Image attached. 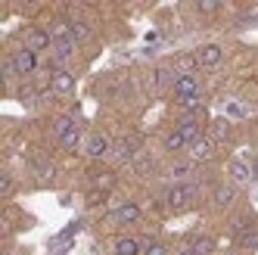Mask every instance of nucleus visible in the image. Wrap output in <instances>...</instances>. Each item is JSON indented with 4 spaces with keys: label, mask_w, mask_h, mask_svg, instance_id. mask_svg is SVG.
<instances>
[{
    "label": "nucleus",
    "mask_w": 258,
    "mask_h": 255,
    "mask_svg": "<svg viewBox=\"0 0 258 255\" xmlns=\"http://www.w3.org/2000/svg\"><path fill=\"white\" fill-rule=\"evenodd\" d=\"M187 174H190V165H187V162H180V165L171 168V177H177V180H183Z\"/></svg>",
    "instance_id": "bb28decb"
},
{
    "label": "nucleus",
    "mask_w": 258,
    "mask_h": 255,
    "mask_svg": "<svg viewBox=\"0 0 258 255\" xmlns=\"http://www.w3.org/2000/svg\"><path fill=\"white\" fill-rule=\"evenodd\" d=\"M50 90L53 94H72V90H75V75L66 72V69H56L50 75Z\"/></svg>",
    "instance_id": "0eeeda50"
},
{
    "label": "nucleus",
    "mask_w": 258,
    "mask_h": 255,
    "mask_svg": "<svg viewBox=\"0 0 258 255\" xmlns=\"http://www.w3.org/2000/svg\"><path fill=\"white\" fill-rule=\"evenodd\" d=\"M196 187L193 184H174L171 190H168V196H165V199H168V206L177 212V209H187L190 203H193V199H196Z\"/></svg>",
    "instance_id": "f257e3e1"
},
{
    "label": "nucleus",
    "mask_w": 258,
    "mask_h": 255,
    "mask_svg": "<svg viewBox=\"0 0 258 255\" xmlns=\"http://www.w3.org/2000/svg\"><path fill=\"white\" fill-rule=\"evenodd\" d=\"M196 59H199L202 69H215L221 59H224V50H221L218 44H206V47H199V50H196Z\"/></svg>",
    "instance_id": "1a4fd4ad"
},
{
    "label": "nucleus",
    "mask_w": 258,
    "mask_h": 255,
    "mask_svg": "<svg viewBox=\"0 0 258 255\" xmlns=\"http://www.w3.org/2000/svg\"><path fill=\"white\" fill-rule=\"evenodd\" d=\"M252 174H258V156H255V162H252Z\"/></svg>",
    "instance_id": "7c9ffc66"
},
{
    "label": "nucleus",
    "mask_w": 258,
    "mask_h": 255,
    "mask_svg": "<svg viewBox=\"0 0 258 255\" xmlns=\"http://www.w3.org/2000/svg\"><path fill=\"white\" fill-rule=\"evenodd\" d=\"M233 199H236V187H230V184H221V187H215V193H212L215 209H230Z\"/></svg>",
    "instance_id": "f8f14e48"
},
{
    "label": "nucleus",
    "mask_w": 258,
    "mask_h": 255,
    "mask_svg": "<svg viewBox=\"0 0 258 255\" xmlns=\"http://www.w3.org/2000/svg\"><path fill=\"white\" fill-rule=\"evenodd\" d=\"M171 90L177 100H190V97H199V78L196 75H177L171 81Z\"/></svg>",
    "instance_id": "f03ea898"
},
{
    "label": "nucleus",
    "mask_w": 258,
    "mask_h": 255,
    "mask_svg": "<svg viewBox=\"0 0 258 255\" xmlns=\"http://www.w3.org/2000/svg\"><path fill=\"white\" fill-rule=\"evenodd\" d=\"M112 252L115 255H143V243L137 240V236H118Z\"/></svg>",
    "instance_id": "9d476101"
},
{
    "label": "nucleus",
    "mask_w": 258,
    "mask_h": 255,
    "mask_svg": "<svg viewBox=\"0 0 258 255\" xmlns=\"http://www.w3.org/2000/svg\"><path fill=\"white\" fill-rule=\"evenodd\" d=\"M115 184V174L112 171H103V174H94V187H100V190H109Z\"/></svg>",
    "instance_id": "5701e85b"
},
{
    "label": "nucleus",
    "mask_w": 258,
    "mask_h": 255,
    "mask_svg": "<svg viewBox=\"0 0 258 255\" xmlns=\"http://www.w3.org/2000/svg\"><path fill=\"white\" fill-rule=\"evenodd\" d=\"M227 137H230V124L224 118H215L212 128H209V140L212 143H221V140H227Z\"/></svg>",
    "instance_id": "2eb2a0df"
},
{
    "label": "nucleus",
    "mask_w": 258,
    "mask_h": 255,
    "mask_svg": "<svg viewBox=\"0 0 258 255\" xmlns=\"http://www.w3.org/2000/svg\"><path fill=\"white\" fill-rule=\"evenodd\" d=\"M174 66H177V75H193L199 69V59H196V53H183V56L174 59Z\"/></svg>",
    "instance_id": "4468645a"
},
{
    "label": "nucleus",
    "mask_w": 258,
    "mask_h": 255,
    "mask_svg": "<svg viewBox=\"0 0 258 255\" xmlns=\"http://www.w3.org/2000/svg\"><path fill=\"white\" fill-rule=\"evenodd\" d=\"M84 153H87L90 159H103V156H109V153H112V140H109L106 134H90V137H87V147H84Z\"/></svg>",
    "instance_id": "20e7f679"
},
{
    "label": "nucleus",
    "mask_w": 258,
    "mask_h": 255,
    "mask_svg": "<svg viewBox=\"0 0 258 255\" xmlns=\"http://www.w3.org/2000/svg\"><path fill=\"white\" fill-rule=\"evenodd\" d=\"M174 255H199V252H196V249H193V246H180V249H177V252H174Z\"/></svg>",
    "instance_id": "c756f323"
},
{
    "label": "nucleus",
    "mask_w": 258,
    "mask_h": 255,
    "mask_svg": "<svg viewBox=\"0 0 258 255\" xmlns=\"http://www.w3.org/2000/svg\"><path fill=\"white\" fill-rule=\"evenodd\" d=\"M25 47H28L31 53L53 50V38H50V31H47V28H28V34H25Z\"/></svg>",
    "instance_id": "7ed1b4c3"
},
{
    "label": "nucleus",
    "mask_w": 258,
    "mask_h": 255,
    "mask_svg": "<svg viewBox=\"0 0 258 255\" xmlns=\"http://www.w3.org/2000/svg\"><path fill=\"white\" fill-rule=\"evenodd\" d=\"M90 38H94L90 25L81 22V19H72V41H75V44H84V41H90Z\"/></svg>",
    "instance_id": "dca6fc26"
},
{
    "label": "nucleus",
    "mask_w": 258,
    "mask_h": 255,
    "mask_svg": "<svg viewBox=\"0 0 258 255\" xmlns=\"http://www.w3.org/2000/svg\"><path fill=\"white\" fill-rule=\"evenodd\" d=\"M183 147H187V140L180 137V131H177V128H174L171 134H165V150H171V153H177V150H183Z\"/></svg>",
    "instance_id": "6ab92c4d"
},
{
    "label": "nucleus",
    "mask_w": 258,
    "mask_h": 255,
    "mask_svg": "<svg viewBox=\"0 0 258 255\" xmlns=\"http://www.w3.org/2000/svg\"><path fill=\"white\" fill-rule=\"evenodd\" d=\"M112 221H115V224H134V221H140V209H137L134 203H124L121 209H115Z\"/></svg>",
    "instance_id": "ddd939ff"
},
{
    "label": "nucleus",
    "mask_w": 258,
    "mask_h": 255,
    "mask_svg": "<svg viewBox=\"0 0 258 255\" xmlns=\"http://www.w3.org/2000/svg\"><path fill=\"white\" fill-rule=\"evenodd\" d=\"M233 255H236V252H233Z\"/></svg>",
    "instance_id": "2f4dec72"
},
{
    "label": "nucleus",
    "mask_w": 258,
    "mask_h": 255,
    "mask_svg": "<svg viewBox=\"0 0 258 255\" xmlns=\"http://www.w3.org/2000/svg\"><path fill=\"white\" fill-rule=\"evenodd\" d=\"M0 193H4V196L13 193V177L10 174H0Z\"/></svg>",
    "instance_id": "cd10ccee"
},
{
    "label": "nucleus",
    "mask_w": 258,
    "mask_h": 255,
    "mask_svg": "<svg viewBox=\"0 0 258 255\" xmlns=\"http://www.w3.org/2000/svg\"><path fill=\"white\" fill-rule=\"evenodd\" d=\"M236 240H239V246H243V249H258V227L246 230L243 236H236Z\"/></svg>",
    "instance_id": "412c9836"
},
{
    "label": "nucleus",
    "mask_w": 258,
    "mask_h": 255,
    "mask_svg": "<svg viewBox=\"0 0 258 255\" xmlns=\"http://www.w3.org/2000/svg\"><path fill=\"white\" fill-rule=\"evenodd\" d=\"M193 249H196L199 255H209V252L215 249V240H212V236H199V240L193 243Z\"/></svg>",
    "instance_id": "b1692460"
},
{
    "label": "nucleus",
    "mask_w": 258,
    "mask_h": 255,
    "mask_svg": "<svg viewBox=\"0 0 258 255\" xmlns=\"http://www.w3.org/2000/svg\"><path fill=\"white\" fill-rule=\"evenodd\" d=\"M53 174H56V168H53V165H41V168H38V177H41V184L53 180Z\"/></svg>",
    "instance_id": "a878e982"
},
{
    "label": "nucleus",
    "mask_w": 258,
    "mask_h": 255,
    "mask_svg": "<svg viewBox=\"0 0 258 255\" xmlns=\"http://www.w3.org/2000/svg\"><path fill=\"white\" fill-rule=\"evenodd\" d=\"M137 153H140V140H137V137H121L115 147H112L115 162H131Z\"/></svg>",
    "instance_id": "423d86ee"
},
{
    "label": "nucleus",
    "mask_w": 258,
    "mask_h": 255,
    "mask_svg": "<svg viewBox=\"0 0 258 255\" xmlns=\"http://www.w3.org/2000/svg\"><path fill=\"white\" fill-rule=\"evenodd\" d=\"M13 66H16V72H19V75H31V72L38 69V53H31L28 47L16 50V53H13Z\"/></svg>",
    "instance_id": "39448f33"
},
{
    "label": "nucleus",
    "mask_w": 258,
    "mask_h": 255,
    "mask_svg": "<svg viewBox=\"0 0 258 255\" xmlns=\"http://www.w3.org/2000/svg\"><path fill=\"white\" fill-rule=\"evenodd\" d=\"M78 143H81V131H78V128H72L66 137H59V147L69 150V153H75V150H78Z\"/></svg>",
    "instance_id": "a211bd4d"
},
{
    "label": "nucleus",
    "mask_w": 258,
    "mask_h": 255,
    "mask_svg": "<svg viewBox=\"0 0 258 255\" xmlns=\"http://www.w3.org/2000/svg\"><path fill=\"white\" fill-rule=\"evenodd\" d=\"M177 131H180V137L187 140V147H190V143H196V140L202 137V124H199L196 115H183V118L177 121Z\"/></svg>",
    "instance_id": "6e6552de"
},
{
    "label": "nucleus",
    "mask_w": 258,
    "mask_h": 255,
    "mask_svg": "<svg viewBox=\"0 0 258 255\" xmlns=\"http://www.w3.org/2000/svg\"><path fill=\"white\" fill-rule=\"evenodd\" d=\"M143 255H168V249H165V243H159V240H146Z\"/></svg>",
    "instance_id": "4be33fe9"
},
{
    "label": "nucleus",
    "mask_w": 258,
    "mask_h": 255,
    "mask_svg": "<svg viewBox=\"0 0 258 255\" xmlns=\"http://www.w3.org/2000/svg\"><path fill=\"white\" fill-rule=\"evenodd\" d=\"M230 177L243 184V180H249V177H252V168H246L243 162H230Z\"/></svg>",
    "instance_id": "aec40b11"
},
{
    "label": "nucleus",
    "mask_w": 258,
    "mask_h": 255,
    "mask_svg": "<svg viewBox=\"0 0 258 255\" xmlns=\"http://www.w3.org/2000/svg\"><path fill=\"white\" fill-rule=\"evenodd\" d=\"M215 156V143L209 140V137H199L196 143H190V159L193 162H206V159H212Z\"/></svg>",
    "instance_id": "9b49d317"
},
{
    "label": "nucleus",
    "mask_w": 258,
    "mask_h": 255,
    "mask_svg": "<svg viewBox=\"0 0 258 255\" xmlns=\"http://www.w3.org/2000/svg\"><path fill=\"white\" fill-rule=\"evenodd\" d=\"M150 168H153V159H146V156H140V159H137V171L143 174V171H150Z\"/></svg>",
    "instance_id": "c85d7f7f"
},
{
    "label": "nucleus",
    "mask_w": 258,
    "mask_h": 255,
    "mask_svg": "<svg viewBox=\"0 0 258 255\" xmlns=\"http://www.w3.org/2000/svg\"><path fill=\"white\" fill-rule=\"evenodd\" d=\"M196 10H199V13H218V10H221V4H218V0H199Z\"/></svg>",
    "instance_id": "393cba45"
},
{
    "label": "nucleus",
    "mask_w": 258,
    "mask_h": 255,
    "mask_svg": "<svg viewBox=\"0 0 258 255\" xmlns=\"http://www.w3.org/2000/svg\"><path fill=\"white\" fill-rule=\"evenodd\" d=\"M72 128H78L75 118H72V115H59L56 121H53V134H56V140H59V137H66L72 131Z\"/></svg>",
    "instance_id": "f3484780"
}]
</instances>
